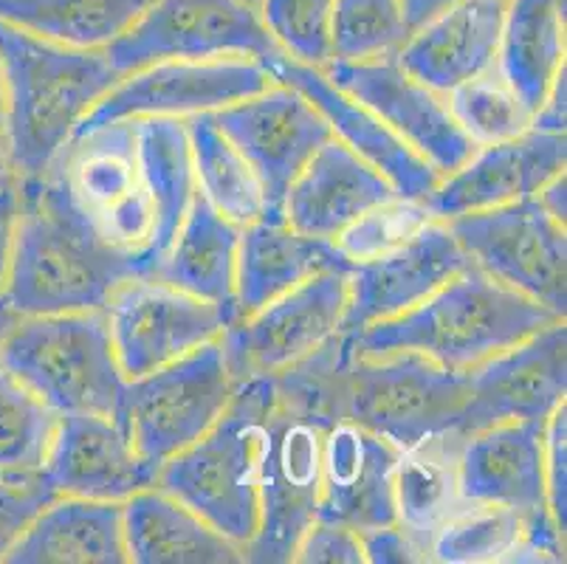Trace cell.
I'll list each match as a JSON object with an SVG mask.
<instances>
[{
  "label": "cell",
  "instance_id": "41",
  "mask_svg": "<svg viewBox=\"0 0 567 564\" xmlns=\"http://www.w3.org/2000/svg\"><path fill=\"white\" fill-rule=\"evenodd\" d=\"M293 562L302 564H359L364 562L359 531L339 522L317 520L297 545Z\"/></svg>",
  "mask_w": 567,
  "mask_h": 564
},
{
  "label": "cell",
  "instance_id": "42",
  "mask_svg": "<svg viewBox=\"0 0 567 564\" xmlns=\"http://www.w3.org/2000/svg\"><path fill=\"white\" fill-rule=\"evenodd\" d=\"M545 472L556 525L565 531V403L545 423Z\"/></svg>",
  "mask_w": 567,
  "mask_h": 564
},
{
  "label": "cell",
  "instance_id": "36",
  "mask_svg": "<svg viewBox=\"0 0 567 564\" xmlns=\"http://www.w3.org/2000/svg\"><path fill=\"white\" fill-rule=\"evenodd\" d=\"M523 540V516L505 509L472 505L437 531L430 545V558L443 564L514 562Z\"/></svg>",
  "mask_w": 567,
  "mask_h": 564
},
{
  "label": "cell",
  "instance_id": "17",
  "mask_svg": "<svg viewBox=\"0 0 567 564\" xmlns=\"http://www.w3.org/2000/svg\"><path fill=\"white\" fill-rule=\"evenodd\" d=\"M322 71L339 91L370 107L441 175L455 173L477 150L452 116L446 96L406 74L395 54L364 62L331 60Z\"/></svg>",
  "mask_w": 567,
  "mask_h": 564
},
{
  "label": "cell",
  "instance_id": "25",
  "mask_svg": "<svg viewBox=\"0 0 567 564\" xmlns=\"http://www.w3.org/2000/svg\"><path fill=\"white\" fill-rule=\"evenodd\" d=\"M399 198L395 186L339 139L313 153L286 195V224L302 235L337 240L353 221Z\"/></svg>",
  "mask_w": 567,
  "mask_h": 564
},
{
  "label": "cell",
  "instance_id": "10",
  "mask_svg": "<svg viewBox=\"0 0 567 564\" xmlns=\"http://www.w3.org/2000/svg\"><path fill=\"white\" fill-rule=\"evenodd\" d=\"M324 423L288 401H277L266 418L260 452V522L246 545V562H293L297 545L317 522L322 491Z\"/></svg>",
  "mask_w": 567,
  "mask_h": 564
},
{
  "label": "cell",
  "instance_id": "2",
  "mask_svg": "<svg viewBox=\"0 0 567 564\" xmlns=\"http://www.w3.org/2000/svg\"><path fill=\"white\" fill-rule=\"evenodd\" d=\"M275 381L280 396L300 403L324 427L350 421L401 452L455 432L468 398V372H452L410 350L353 353L339 336Z\"/></svg>",
  "mask_w": 567,
  "mask_h": 564
},
{
  "label": "cell",
  "instance_id": "34",
  "mask_svg": "<svg viewBox=\"0 0 567 564\" xmlns=\"http://www.w3.org/2000/svg\"><path fill=\"white\" fill-rule=\"evenodd\" d=\"M56 416L7 367H0V478H32L43 472L56 432Z\"/></svg>",
  "mask_w": 567,
  "mask_h": 564
},
{
  "label": "cell",
  "instance_id": "24",
  "mask_svg": "<svg viewBox=\"0 0 567 564\" xmlns=\"http://www.w3.org/2000/svg\"><path fill=\"white\" fill-rule=\"evenodd\" d=\"M505 0H455L410 31L395 60L417 82L446 96L497 65Z\"/></svg>",
  "mask_w": 567,
  "mask_h": 564
},
{
  "label": "cell",
  "instance_id": "39",
  "mask_svg": "<svg viewBox=\"0 0 567 564\" xmlns=\"http://www.w3.org/2000/svg\"><path fill=\"white\" fill-rule=\"evenodd\" d=\"M426 221H432V215L424 201L393 198L353 221L333 243L353 263L373 260L410 240Z\"/></svg>",
  "mask_w": 567,
  "mask_h": 564
},
{
  "label": "cell",
  "instance_id": "15",
  "mask_svg": "<svg viewBox=\"0 0 567 564\" xmlns=\"http://www.w3.org/2000/svg\"><path fill=\"white\" fill-rule=\"evenodd\" d=\"M271 74L251 57L218 60H167L122 76L85 113L71 136L127 116H198L244 102L271 85Z\"/></svg>",
  "mask_w": 567,
  "mask_h": 564
},
{
  "label": "cell",
  "instance_id": "32",
  "mask_svg": "<svg viewBox=\"0 0 567 564\" xmlns=\"http://www.w3.org/2000/svg\"><path fill=\"white\" fill-rule=\"evenodd\" d=\"M153 0H0V20L71 49H107Z\"/></svg>",
  "mask_w": 567,
  "mask_h": 564
},
{
  "label": "cell",
  "instance_id": "14",
  "mask_svg": "<svg viewBox=\"0 0 567 564\" xmlns=\"http://www.w3.org/2000/svg\"><path fill=\"white\" fill-rule=\"evenodd\" d=\"M105 322L125 379H138L224 336L235 319L224 308L153 274L118 283L107 297Z\"/></svg>",
  "mask_w": 567,
  "mask_h": 564
},
{
  "label": "cell",
  "instance_id": "18",
  "mask_svg": "<svg viewBox=\"0 0 567 564\" xmlns=\"http://www.w3.org/2000/svg\"><path fill=\"white\" fill-rule=\"evenodd\" d=\"M567 392L565 319L468 370V398L455 434L468 438L497 423L548 421Z\"/></svg>",
  "mask_w": 567,
  "mask_h": 564
},
{
  "label": "cell",
  "instance_id": "9",
  "mask_svg": "<svg viewBox=\"0 0 567 564\" xmlns=\"http://www.w3.org/2000/svg\"><path fill=\"white\" fill-rule=\"evenodd\" d=\"M545 423H497L463 438L457 452V489L466 503L505 509L523 516L525 540L514 562L561 558L559 540L565 531L550 514Z\"/></svg>",
  "mask_w": 567,
  "mask_h": 564
},
{
  "label": "cell",
  "instance_id": "22",
  "mask_svg": "<svg viewBox=\"0 0 567 564\" xmlns=\"http://www.w3.org/2000/svg\"><path fill=\"white\" fill-rule=\"evenodd\" d=\"M40 474L56 494L125 503L156 485L158 465L136 452L113 418L71 412L56 421Z\"/></svg>",
  "mask_w": 567,
  "mask_h": 564
},
{
  "label": "cell",
  "instance_id": "29",
  "mask_svg": "<svg viewBox=\"0 0 567 564\" xmlns=\"http://www.w3.org/2000/svg\"><path fill=\"white\" fill-rule=\"evenodd\" d=\"M237 248H240V226L220 215L195 189L187 215L178 226V235L153 277L164 279L169 286L182 288L204 302L218 305L231 319H237Z\"/></svg>",
  "mask_w": 567,
  "mask_h": 564
},
{
  "label": "cell",
  "instance_id": "49",
  "mask_svg": "<svg viewBox=\"0 0 567 564\" xmlns=\"http://www.w3.org/2000/svg\"><path fill=\"white\" fill-rule=\"evenodd\" d=\"M246 3H251V7H257V3H260V0H246Z\"/></svg>",
  "mask_w": 567,
  "mask_h": 564
},
{
  "label": "cell",
  "instance_id": "33",
  "mask_svg": "<svg viewBox=\"0 0 567 564\" xmlns=\"http://www.w3.org/2000/svg\"><path fill=\"white\" fill-rule=\"evenodd\" d=\"M184 124H187L195 189L240 229L262 221L266 198L260 181L240 150L215 124L213 113L189 116Z\"/></svg>",
  "mask_w": 567,
  "mask_h": 564
},
{
  "label": "cell",
  "instance_id": "40",
  "mask_svg": "<svg viewBox=\"0 0 567 564\" xmlns=\"http://www.w3.org/2000/svg\"><path fill=\"white\" fill-rule=\"evenodd\" d=\"M56 496L43 480V474L32 478H0V562H7L12 547L18 545L25 527L34 516Z\"/></svg>",
  "mask_w": 567,
  "mask_h": 564
},
{
  "label": "cell",
  "instance_id": "37",
  "mask_svg": "<svg viewBox=\"0 0 567 564\" xmlns=\"http://www.w3.org/2000/svg\"><path fill=\"white\" fill-rule=\"evenodd\" d=\"M410 38L404 0H337L331 20L333 60L393 57Z\"/></svg>",
  "mask_w": 567,
  "mask_h": 564
},
{
  "label": "cell",
  "instance_id": "31",
  "mask_svg": "<svg viewBox=\"0 0 567 564\" xmlns=\"http://www.w3.org/2000/svg\"><path fill=\"white\" fill-rule=\"evenodd\" d=\"M497 69L530 113L565 71V0H505Z\"/></svg>",
  "mask_w": 567,
  "mask_h": 564
},
{
  "label": "cell",
  "instance_id": "12",
  "mask_svg": "<svg viewBox=\"0 0 567 564\" xmlns=\"http://www.w3.org/2000/svg\"><path fill=\"white\" fill-rule=\"evenodd\" d=\"M122 76L153 62L286 54L246 0H153L147 12L105 49Z\"/></svg>",
  "mask_w": 567,
  "mask_h": 564
},
{
  "label": "cell",
  "instance_id": "26",
  "mask_svg": "<svg viewBox=\"0 0 567 564\" xmlns=\"http://www.w3.org/2000/svg\"><path fill=\"white\" fill-rule=\"evenodd\" d=\"M353 260L333 240L311 237L286 221H255L240 229L235 302L237 319L275 302L291 288L328 271L350 274Z\"/></svg>",
  "mask_w": 567,
  "mask_h": 564
},
{
  "label": "cell",
  "instance_id": "48",
  "mask_svg": "<svg viewBox=\"0 0 567 564\" xmlns=\"http://www.w3.org/2000/svg\"><path fill=\"white\" fill-rule=\"evenodd\" d=\"M7 127V76H3V62H0V136Z\"/></svg>",
  "mask_w": 567,
  "mask_h": 564
},
{
  "label": "cell",
  "instance_id": "23",
  "mask_svg": "<svg viewBox=\"0 0 567 564\" xmlns=\"http://www.w3.org/2000/svg\"><path fill=\"white\" fill-rule=\"evenodd\" d=\"M401 449L350 421L322 434V491L317 520L339 522L359 534L395 525V463Z\"/></svg>",
  "mask_w": 567,
  "mask_h": 564
},
{
  "label": "cell",
  "instance_id": "44",
  "mask_svg": "<svg viewBox=\"0 0 567 564\" xmlns=\"http://www.w3.org/2000/svg\"><path fill=\"white\" fill-rule=\"evenodd\" d=\"M18 212H20L18 184L0 186V294H3V286H7L14 226H18Z\"/></svg>",
  "mask_w": 567,
  "mask_h": 564
},
{
  "label": "cell",
  "instance_id": "43",
  "mask_svg": "<svg viewBox=\"0 0 567 564\" xmlns=\"http://www.w3.org/2000/svg\"><path fill=\"white\" fill-rule=\"evenodd\" d=\"M359 536H362L364 562H373V564L430 562V558L417 551L415 542H412L399 525L373 527V531H364V534Z\"/></svg>",
  "mask_w": 567,
  "mask_h": 564
},
{
  "label": "cell",
  "instance_id": "38",
  "mask_svg": "<svg viewBox=\"0 0 567 564\" xmlns=\"http://www.w3.org/2000/svg\"><path fill=\"white\" fill-rule=\"evenodd\" d=\"M333 7L337 0H260L257 14L286 57L324 69L333 60Z\"/></svg>",
  "mask_w": 567,
  "mask_h": 564
},
{
  "label": "cell",
  "instance_id": "5",
  "mask_svg": "<svg viewBox=\"0 0 567 564\" xmlns=\"http://www.w3.org/2000/svg\"><path fill=\"white\" fill-rule=\"evenodd\" d=\"M14 226L3 299L18 317L102 310L118 283L136 277L122 257L87 235L43 178L18 181Z\"/></svg>",
  "mask_w": 567,
  "mask_h": 564
},
{
  "label": "cell",
  "instance_id": "3",
  "mask_svg": "<svg viewBox=\"0 0 567 564\" xmlns=\"http://www.w3.org/2000/svg\"><path fill=\"white\" fill-rule=\"evenodd\" d=\"M556 319L561 317L497 283L492 274L468 266L401 317L373 322L355 334H339V339L353 353L410 350L452 372H468Z\"/></svg>",
  "mask_w": 567,
  "mask_h": 564
},
{
  "label": "cell",
  "instance_id": "35",
  "mask_svg": "<svg viewBox=\"0 0 567 564\" xmlns=\"http://www.w3.org/2000/svg\"><path fill=\"white\" fill-rule=\"evenodd\" d=\"M446 105L477 147L508 142L530 131L534 113L528 111L519 93L508 85L503 71L494 65L486 74L474 76L446 93Z\"/></svg>",
  "mask_w": 567,
  "mask_h": 564
},
{
  "label": "cell",
  "instance_id": "11",
  "mask_svg": "<svg viewBox=\"0 0 567 564\" xmlns=\"http://www.w3.org/2000/svg\"><path fill=\"white\" fill-rule=\"evenodd\" d=\"M446 224L472 266L565 319V224L556 221L536 195L517 204L450 217Z\"/></svg>",
  "mask_w": 567,
  "mask_h": 564
},
{
  "label": "cell",
  "instance_id": "16",
  "mask_svg": "<svg viewBox=\"0 0 567 564\" xmlns=\"http://www.w3.org/2000/svg\"><path fill=\"white\" fill-rule=\"evenodd\" d=\"M213 119L260 181L266 198L262 221H286L288 189L313 153L333 139L331 124L300 91L282 82L215 111Z\"/></svg>",
  "mask_w": 567,
  "mask_h": 564
},
{
  "label": "cell",
  "instance_id": "6",
  "mask_svg": "<svg viewBox=\"0 0 567 564\" xmlns=\"http://www.w3.org/2000/svg\"><path fill=\"white\" fill-rule=\"evenodd\" d=\"M275 401V376L240 381L218 423L158 469L156 489L244 551L260 522L262 432Z\"/></svg>",
  "mask_w": 567,
  "mask_h": 564
},
{
  "label": "cell",
  "instance_id": "21",
  "mask_svg": "<svg viewBox=\"0 0 567 564\" xmlns=\"http://www.w3.org/2000/svg\"><path fill=\"white\" fill-rule=\"evenodd\" d=\"M565 133L525 131L508 142L477 147L466 164L443 175L441 184L424 201L437 221L494 209L534 198L545 184L565 173Z\"/></svg>",
  "mask_w": 567,
  "mask_h": 564
},
{
  "label": "cell",
  "instance_id": "47",
  "mask_svg": "<svg viewBox=\"0 0 567 564\" xmlns=\"http://www.w3.org/2000/svg\"><path fill=\"white\" fill-rule=\"evenodd\" d=\"M18 314H14L12 308H9V302L3 299V294H0V345H3V339L9 336V330L14 328V322H18Z\"/></svg>",
  "mask_w": 567,
  "mask_h": 564
},
{
  "label": "cell",
  "instance_id": "1",
  "mask_svg": "<svg viewBox=\"0 0 567 564\" xmlns=\"http://www.w3.org/2000/svg\"><path fill=\"white\" fill-rule=\"evenodd\" d=\"M40 178L133 274H153L195 195L184 119L127 116L71 136Z\"/></svg>",
  "mask_w": 567,
  "mask_h": 564
},
{
  "label": "cell",
  "instance_id": "4",
  "mask_svg": "<svg viewBox=\"0 0 567 564\" xmlns=\"http://www.w3.org/2000/svg\"><path fill=\"white\" fill-rule=\"evenodd\" d=\"M7 142L18 181L40 178L85 113L122 80L105 49H71L0 20Z\"/></svg>",
  "mask_w": 567,
  "mask_h": 564
},
{
  "label": "cell",
  "instance_id": "46",
  "mask_svg": "<svg viewBox=\"0 0 567 564\" xmlns=\"http://www.w3.org/2000/svg\"><path fill=\"white\" fill-rule=\"evenodd\" d=\"M9 184H18V175H14L12 162H9L7 142H3V136H0V186H9Z\"/></svg>",
  "mask_w": 567,
  "mask_h": 564
},
{
  "label": "cell",
  "instance_id": "19",
  "mask_svg": "<svg viewBox=\"0 0 567 564\" xmlns=\"http://www.w3.org/2000/svg\"><path fill=\"white\" fill-rule=\"evenodd\" d=\"M468 266L472 260L452 235L450 224L432 217L393 252L353 263L348 274L350 297L342 334L401 317Z\"/></svg>",
  "mask_w": 567,
  "mask_h": 564
},
{
  "label": "cell",
  "instance_id": "7",
  "mask_svg": "<svg viewBox=\"0 0 567 564\" xmlns=\"http://www.w3.org/2000/svg\"><path fill=\"white\" fill-rule=\"evenodd\" d=\"M0 367L56 416L85 412L116 421L127 384L102 310L20 317L0 345Z\"/></svg>",
  "mask_w": 567,
  "mask_h": 564
},
{
  "label": "cell",
  "instance_id": "30",
  "mask_svg": "<svg viewBox=\"0 0 567 564\" xmlns=\"http://www.w3.org/2000/svg\"><path fill=\"white\" fill-rule=\"evenodd\" d=\"M463 438L443 432L399 454L395 463V525L430 558V545L446 522L472 509L457 489ZM432 562V558H430Z\"/></svg>",
  "mask_w": 567,
  "mask_h": 564
},
{
  "label": "cell",
  "instance_id": "45",
  "mask_svg": "<svg viewBox=\"0 0 567 564\" xmlns=\"http://www.w3.org/2000/svg\"><path fill=\"white\" fill-rule=\"evenodd\" d=\"M455 0H404V18L406 29L415 31L417 25H424L426 20L435 18L437 12H443L446 7H452Z\"/></svg>",
  "mask_w": 567,
  "mask_h": 564
},
{
  "label": "cell",
  "instance_id": "20",
  "mask_svg": "<svg viewBox=\"0 0 567 564\" xmlns=\"http://www.w3.org/2000/svg\"><path fill=\"white\" fill-rule=\"evenodd\" d=\"M271 80L291 85L300 91L313 107L331 124L333 139L353 150L362 162L379 170L390 184L395 186L399 198L404 201H426L432 195L443 175L424 162L404 139L395 136L370 107L355 102L344 91H339L322 69L302 65L286 54H275L262 62Z\"/></svg>",
  "mask_w": 567,
  "mask_h": 564
},
{
  "label": "cell",
  "instance_id": "8",
  "mask_svg": "<svg viewBox=\"0 0 567 564\" xmlns=\"http://www.w3.org/2000/svg\"><path fill=\"white\" fill-rule=\"evenodd\" d=\"M235 390L224 341H206L182 359L127 379L116 423L136 452L162 469L218 423Z\"/></svg>",
  "mask_w": 567,
  "mask_h": 564
},
{
  "label": "cell",
  "instance_id": "27",
  "mask_svg": "<svg viewBox=\"0 0 567 564\" xmlns=\"http://www.w3.org/2000/svg\"><path fill=\"white\" fill-rule=\"evenodd\" d=\"M12 564H122L127 562L122 503L56 494L25 527L7 556Z\"/></svg>",
  "mask_w": 567,
  "mask_h": 564
},
{
  "label": "cell",
  "instance_id": "13",
  "mask_svg": "<svg viewBox=\"0 0 567 564\" xmlns=\"http://www.w3.org/2000/svg\"><path fill=\"white\" fill-rule=\"evenodd\" d=\"M348 297V274L328 271L235 319L220 341L237 384L255 376H280L328 348L342 334Z\"/></svg>",
  "mask_w": 567,
  "mask_h": 564
},
{
  "label": "cell",
  "instance_id": "28",
  "mask_svg": "<svg viewBox=\"0 0 567 564\" xmlns=\"http://www.w3.org/2000/svg\"><path fill=\"white\" fill-rule=\"evenodd\" d=\"M127 562L138 564H235L244 547L162 489H147L122 503Z\"/></svg>",
  "mask_w": 567,
  "mask_h": 564
}]
</instances>
